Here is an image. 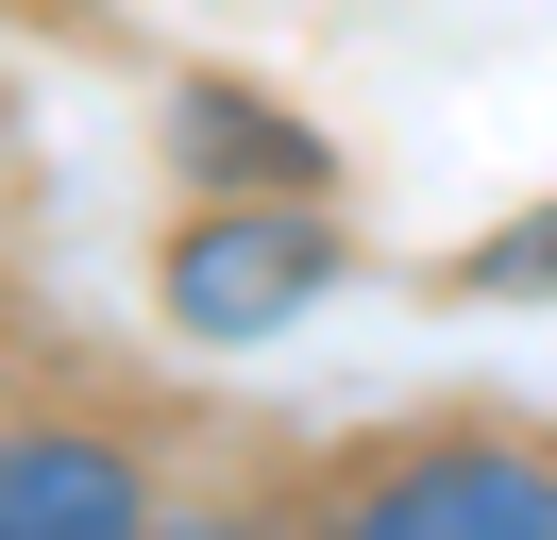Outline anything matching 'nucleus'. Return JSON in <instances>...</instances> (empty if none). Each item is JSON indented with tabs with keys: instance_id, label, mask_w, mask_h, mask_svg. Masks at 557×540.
<instances>
[{
	"instance_id": "obj_1",
	"label": "nucleus",
	"mask_w": 557,
	"mask_h": 540,
	"mask_svg": "<svg viewBox=\"0 0 557 540\" xmlns=\"http://www.w3.org/2000/svg\"><path fill=\"white\" fill-rule=\"evenodd\" d=\"M305 287H321V220H203L170 254V321L186 338H271Z\"/></svg>"
},
{
	"instance_id": "obj_2",
	"label": "nucleus",
	"mask_w": 557,
	"mask_h": 540,
	"mask_svg": "<svg viewBox=\"0 0 557 540\" xmlns=\"http://www.w3.org/2000/svg\"><path fill=\"white\" fill-rule=\"evenodd\" d=\"M338 540H557V472L541 456H422V472H388Z\"/></svg>"
},
{
	"instance_id": "obj_3",
	"label": "nucleus",
	"mask_w": 557,
	"mask_h": 540,
	"mask_svg": "<svg viewBox=\"0 0 557 540\" xmlns=\"http://www.w3.org/2000/svg\"><path fill=\"white\" fill-rule=\"evenodd\" d=\"M0 540H152V506L102 439H0Z\"/></svg>"
},
{
	"instance_id": "obj_4",
	"label": "nucleus",
	"mask_w": 557,
	"mask_h": 540,
	"mask_svg": "<svg viewBox=\"0 0 557 540\" xmlns=\"http://www.w3.org/2000/svg\"><path fill=\"white\" fill-rule=\"evenodd\" d=\"M186 135H203V152H237V169H305V135L253 119V101H186Z\"/></svg>"
},
{
	"instance_id": "obj_5",
	"label": "nucleus",
	"mask_w": 557,
	"mask_h": 540,
	"mask_svg": "<svg viewBox=\"0 0 557 540\" xmlns=\"http://www.w3.org/2000/svg\"><path fill=\"white\" fill-rule=\"evenodd\" d=\"M490 287H557V220H523L507 254H490Z\"/></svg>"
},
{
	"instance_id": "obj_6",
	"label": "nucleus",
	"mask_w": 557,
	"mask_h": 540,
	"mask_svg": "<svg viewBox=\"0 0 557 540\" xmlns=\"http://www.w3.org/2000/svg\"><path fill=\"white\" fill-rule=\"evenodd\" d=\"M152 540H220V524H152Z\"/></svg>"
}]
</instances>
